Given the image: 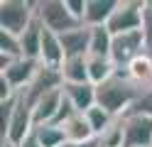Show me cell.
Returning a JSON list of instances; mask_svg holds the SVG:
<instances>
[{
    "label": "cell",
    "mask_w": 152,
    "mask_h": 147,
    "mask_svg": "<svg viewBox=\"0 0 152 147\" xmlns=\"http://www.w3.org/2000/svg\"><path fill=\"white\" fill-rule=\"evenodd\" d=\"M0 56H7V59H22V44H20V37L10 34V32H3L0 29Z\"/></svg>",
    "instance_id": "44dd1931"
},
{
    "label": "cell",
    "mask_w": 152,
    "mask_h": 147,
    "mask_svg": "<svg viewBox=\"0 0 152 147\" xmlns=\"http://www.w3.org/2000/svg\"><path fill=\"white\" fill-rule=\"evenodd\" d=\"M42 32H44V25L39 22V20H34V22L20 34V44H22V56H25V59H37V61H39Z\"/></svg>",
    "instance_id": "9a60e30c"
},
{
    "label": "cell",
    "mask_w": 152,
    "mask_h": 147,
    "mask_svg": "<svg viewBox=\"0 0 152 147\" xmlns=\"http://www.w3.org/2000/svg\"><path fill=\"white\" fill-rule=\"evenodd\" d=\"M145 7H147V0H118V7L113 10L106 27L110 29L113 37L125 32H137L145 22Z\"/></svg>",
    "instance_id": "277c9868"
},
{
    "label": "cell",
    "mask_w": 152,
    "mask_h": 147,
    "mask_svg": "<svg viewBox=\"0 0 152 147\" xmlns=\"http://www.w3.org/2000/svg\"><path fill=\"white\" fill-rule=\"evenodd\" d=\"M61 91L79 113H86L88 108L96 105V86L93 83H64Z\"/></svg>",
    "instance_id": "7c38bea8"
},
{
    "label": "cell",
    "mask_w": 152,
    "mask_h": 147,
    "mask_svg": "<svg viewBox=\"0 0 152 147\" xmlns=\"http://www.w3.org/2000/svg\"><path fill=\"white\" fill-rule=\"evenodd\" d=\"M64 83H91L88 81V56H71L64 59L59 69Z\"/></svg>",
    "instance_id": "5bb4252c"
},
{
    "label": "cell",
    "mask_w": 152,
    "mask_h": 147,
    "mask_svg": "<svg viewBox=\"0 0 152 147\" xmlns=\"http://www.w3.org/2000/svg\"><path fill=\"white\" fill-rule=\"evenodd\" d=\"M37 20L54 34H66L83 25L69 12L66 0H37Z\"/></svg>",
    "instance_id": "3957f363"
},
{
    "label": "cell",
    "mask_w": 152,
    "mask_h": 147,
    "mask_svg": "<svg viewBox=\"0 0 152 147\" xmlns=\"http://www.w3.org/2000/svg\"><path fill=\"white\" fill-rule=\"evenodd\" d=\"M32 135H34V140L39 142L42 147H61V145H66L64 127H61V125H54V123H49V125H37L34 130H32Z\"/></svg>",
    "instance_id": "ac0fdd59"
},
{
    "label": "cell",
    "mask_w": 152,
    "mask_h": 147,
    "mask_svg": "<svg viewBox=\"0 0 152 147\" xmlns=\"http://www.w3.org/2000/svg\"><path fill=\"white\" fill-rule=\"evenodd\" d=\"M61 103H64V91L61 88H54V91L44 93L39 101L32 105V123L37 125H49L56 120V115L61 110Z\"/></svg>",
    "instance_id": "ba28073f"
},
{
    "label": "cell",
    "mask_w": 152,
    "mask_h": 147,
    "mask_svg": "<svg viewBox=\"0 0 152 147\" xmlns=\"http://www.w3.org/2000/svg\"><path fill=\"white\" fill-rule=\"evenodd\" d=\"M142 93H145V88L135 83L125 71H115V76H110L106 83L96 86V103L106 108L110 115L123 118L130 113V108L137 103Z\"/></svg>",
    "instance_id": "6da1fadb"
},
{
    "label": "cell",
    "mask_w": 152,
    "mask_h": 147,
    "mask_svg": "<svg viewBox=\"0 0 152 147\" xmlns=\"http://www.w3.org/2000/svg\"><path fill=\"white\" fill-rule=\"evenodd\" d=\"M123 147H152V118L140 113L123 115Z\"/></svg>",
    "instance_id": "8992f818"
},
{
    "label": "cell",
    "mask_w": 152,
    "mask_h": 147,
    "mask_svg": "<svg viewBox=\"0 0 152 147\" xmlns=\"http://www.w3.org/2000/svg\"><path fill=\"white\" fill-rule=\"evenodd\" d=\"M110 49H113V34L110 29L103 27H91V52L88 56H108L110 59Z\"/></svg>",
    "instance_id": "d6986e66"
},
{
    "label": "cell",
    "mask_w": 152,
    "mask_h": 147,
    "mask_svg": "<svg viewBox=\"0 0 152 147\" xmlns=\"http://www.w3.org/2000/svg\"><path fill=\"white\" fill-rule=\"evenodd\" d=\"M130 113H140V115H150L152 118V86L145 88V93L137 98V103L130 108Z\"/></svg>",
    "instance_id": "cb8c5ba5"
},
{
    "label": "cell",
    "mask_w": 152,
    "mask_h": 147,
    "mask_svg": "<svg viewBox=\"0 0 152 147\" xmlns=\"http://www.w3.org/2000/svg\"><path fill=\"white\" fill-rule=\"evenodd\" d=\"M145 54V39H142V29L137 32H125L113 37V49H110V61L115 64L118 71H123L135 56Z\"/></svg>",
    "instance_id": "5b68a950"
},
{
    "label": "cell",
    "mask_w": 152,
    "mask_h": 147,
    "mask_svg": "<svg viewBox=\"0 0 152 147\" xmlns=\"http://www.w3.org/2000/svg\"><path fill=\"white\" fill-rule=\"evenodd\" d=\"M0 147H15V145H10V142H0Z\"/></svg>",
    "instance_id": "83f0119b"
},
{
    "label": "cell",
    "mask_w": 152,
    "mask_h": 147,
    "mask_svg": "<svg viewBox=\"0 0 152 147\" xmlns=\"http://www.w3.org/2000/svg\"><path fill=\"white\" fill-rule=\"evenodd\" d=\"M61 147H98V140H96V142H88V145H69V142H66V145H61Z\"/></svg>",
    "instance_id": "4316f807"
},
{
    "label": "cell",
    "mask_w": 152,
    "mask_h": 147,
    "mask_svg": "<svg viewBox=\"0 0 152 147\" xmlns=\"http://www.w3.org/2000/svg\"><path fill=\"white\" fill-rule=\"evenodd\" d=\"M115 71L118 69L108 56H88V81L93 86L106 83L110 76H115Z\"/></svg>",
    "instance_id": "e0dca14e"
},
{
    "label": "cell",
    "mask_w": 152,
    "mask_h": 147,
    "mask_svg": "<svg viewBox=\"0 0 152 147\" xmlns=\"http://www.w3.org/2000/svg\"><path fill=\"white\" fill-rule=\"evenodd\" d=\"M39 66L42 64L37 61V59H25L22 56V59H15L10 66H5L3 71H0V78H3L15 93H20V91H25V88L34 81Z\"/></svg>",
    "instance_id": "52a82bcc"
},
{
    "label": "cell",
    "mask_w": 152,
    "mask_h": 147,
    "mask_svg": "<svg viewBox=\"0 0 152 147\" xmlns=\"http://www.w3.org/2000/svg\"><path fill=\"white\" fill-rule=\"evenodd\" d=\"M61 127H64V135H66V142L69 145H88V142L98 140L83 113H74Z\"/></svg>",
    "instance_id": "9c48e42d"
},
{
    "label": "cell",
    "mask_w": 152,
    "mask_h": 147,
    "mask_svg": "<svg viewBox=\"0 0 152 147\" xmlns=\"http://www.w3.org/2000/svg\"><path fill=\"white\" fill-rule=\"evenodd\" d=\"M64 47H61V37L49 32V29L44 27L42 32V52H39V64L42 66H49V69H61L64 64Z\"/></svg>",
    "instance_id": "8fae6325"
},
{
    "label": "cell",
    "mask_w": 152,
    "mask_h": 147,
    "mask_svg": "<svg viewBox=\"0 0 152 147\" xmlns=\"http://www.w3.org/2000/svg\"><path fill=\"white\" fill-rule=\"evenodd\" d=\"M118 7V0H86L83 25L86 27H103L108 25L113 10Z\"/></svg>",
    "instance_id": "4fadbf2b"
},
{
    "label": "cell",
    "mask_w": 152,
    "mask_h": 147,
    "mask_svg": "<svg viewBox=\"0 0 152 147\" xmlns=\"http://www.w3.org/2000/svg\"><path fill=\"white\" fill-rule=\"evenodd\" d=\"M66 7H69V12L83 22V12H86V0H66Z\"/></svg>",
    "instance_id": "d4e9b609"
},
{
    "label": "cell",
    "mask_w": 152,
    "mask_h": 147,
    "mask_svg": "<svg viewBox=\"0 0 152 147\" xmlns=\"http://www.w3.org/2000/svg\"><path fill=\"white\" fill-rule=\"evenodd\" d=\"M123 71H125L135 83H140L142 88H150L152 86V56H147V54L135 56Z\"/></svg>",
    "instance_id": "2e32d148"
},
{
    "label": "cell",
    "mask_w": 152,
    "mask_h": 147,
    "mask_svg": "<svg viewBox=\"0 0 152 147\" xmlns=\"http://www.w3.org/2000/svg\"><path fill=\"white\" fill-rule=\"evenodd\" d=\"M98 147H123V118H115V123L98 137Z\"/></svg>",
    "instance_id": "7402d4cb"
},
{
    "label": "cell",
    "mask_w": 152,
    "mask_h": 147,
    "mask_svg": "<svg viewBox=\"0 0 152 147\" xmlns=\"http://www.w3.org/2000/svg\"><path fill=\"white\" fill-rule=\"evenodd\" d=\"M142 39H145V54H147V56H152V0H147V7H145Z\"/></svg>",
    "instance_id": "603a6c76"
},
{
    "label": "cell",
    "mask_w": 152,
    "mask_h": 147,
    "mask_svg": "<svg viewBox=\"0 0 152 147\" xmlns=\"http://www.w3.org/2000/svg\"><path fill=\"white\" fill-rule=\"evenodd\" d=\"M37 20V3L32 0H3L0 3V29L20 37Z\"/></svg>",
    "instance_id": "7a4b0ae2"
},
{
    "label": "cell",
    "mask_w": 152,
    "mask_h": 147,
    "mask_svg": "<svg viewBox=\"0 0 152 147\" xmlns=\"http://www.w3.org/2000/svg\"><path fill=\"white\" fill-rule=\"evenodd\" d=\"M59 37H61V47H64L66 59L88 56V52H91V27L81 25V27L71 29V32H66V34H59Z\"/></svg>",
    "instance_id": "30bf717a"
},
{
    "label": "cell",
    "mask_w": 152,
    "mask_h": 147,
    "mask_svg": "<svg viewBox=\"0 0 152 147\" xmlns=\"http://www.w3.org/2000/svg\"><path fill=\"white\" fill-rule=\"evenodd\" d=\"M20 147H42V145L34 140V135H30V137H27V140H25V142H22Z\"/></svg>",
    "instance_id": "484cf974"
},
{
    "label": "cell",
    "mask_w": 152,
    "mask_h": 147,
    "mask_svg": "<svg viewBox=\"0 0 152 147\" xmlns=\"http://www.w3.org/2000/svg\"><path fill=\"white\" fill-rule=\"evenodd\" d=\"M83 115H86L88 125L93 127V132H96V137H101V135L106 132V130H108V127H110L113 123H115V115H110V113L106 110V108H101L98 103L93 105V108H88V110L83 113Z\"/></svg>",
    "instance_id": "ffe728a7"
}]
</instances>
